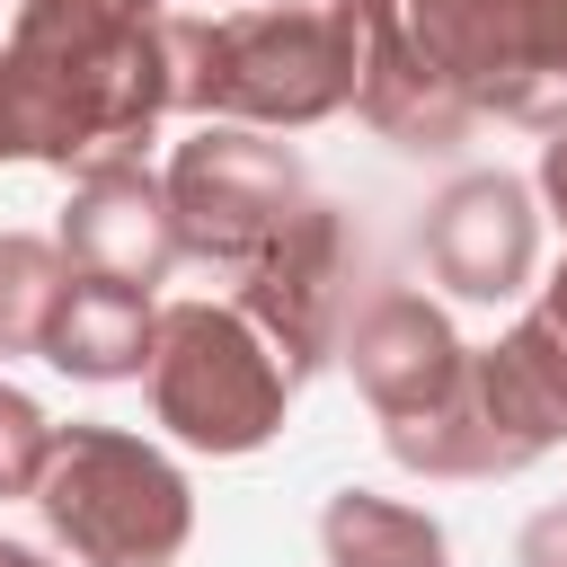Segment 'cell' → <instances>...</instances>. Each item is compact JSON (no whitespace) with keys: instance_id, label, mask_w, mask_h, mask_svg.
<instances>
[{"instance_id":"cell-1","label":"cell","mask_w":567,"mask_h":567,"mask_svg":"<svg viewBox=\"0 0 567 567\" xmlns=\"http://www.w3.org/2000/svg\"><path fill=\"white\" fill-rule=\"evenodd\" d=\"M89 452H97L106 487H89V478L62 461V470H53V523H62L80 549H97L106 567L159 558V549L177 540V523H186V505H177V478H168L151 452H133V443H106V434H89Z\"/></svg>"},{"instance_id":"cell-3","label":"cell","mask_w":567,"mask_h":567,"mask_svg":"<svg viewBox=\"0 0 567 567\" xmlns=\"http://www.w3.org/2000/svg\"><path fill=\"white\" fill-rule=\"evenodd\" d=\"M328 540H337L346 567H443L434 523L390 514V505H337V514H328Z\"/></svg>"},{"instance_id":"cell-2","label":"cell","mask_w":567,"mask_h":567,"mask_svg":"<svg viewBox=\"0 0 567 567\" xmlns=\"http://www.w3.org/2000/svg\"><path fill=\"white\" fill-rule=\"evenodd\" d=\"M159 399H168V416H177L195 443H257L266 416H275V381H266L257 354H248L221 319H204V310L177 319V363H168Z\"/></svg>"}]
</instances>
